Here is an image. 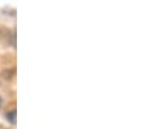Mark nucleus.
Masks as SVG:
<instances>
[{
	"label": "nucleus",
	"mask_w": 146,
	"mask_h": 129,
	"mask_svg": "<svg viewBox=\"0 0 146 129\" xmlns=\"http://www.w3.org/2000/svg\"><path fill=\"white\" fill-rule=\"evenodd\" d=\"M7 119H8L12 124H15V123H16V108H13L12 111L7 112Z\"/></svg>",
	"instance_id": "1"
},
{
	"label": "nucleus",
	"mask_w": 146,
	"mask_h": 129,
	"mask_svg": "<svg viewBox=\"0 0 146 129\" xmlns=\"http://www.w3.org/2000/svg\"><path fill=\"white\" fill-rule=\"evenodd\" d=\"M1 103H3V101H1V98H0V107H1Z\"/></svg>",
	"instance_id": "2"
}]
</instances>
